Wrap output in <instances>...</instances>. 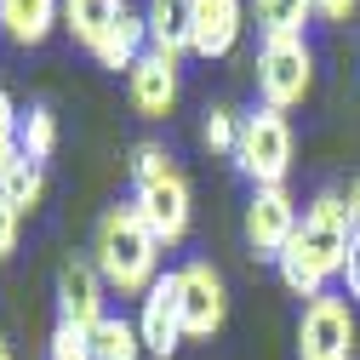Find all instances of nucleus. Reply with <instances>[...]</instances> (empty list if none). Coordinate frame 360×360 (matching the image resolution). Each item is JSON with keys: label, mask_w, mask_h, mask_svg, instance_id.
I'll use <instances>...</instances> for the list:
<instances>
[{"label": "nucleus", "mask_w": 360, "mask_h": 360, "mask_svg": "<svg viewBox=\"0 0 360 360\" xmlns=\"http://www.w3.org/2000/svg\"><path fill=\"white\" fill-rule=\"evenodd\" d=\"M246 6L240 0H189V52L195 58H229L240 46Z\"/></svg>", "instance_id": "nucleus-10"}, {"label": "nucleus", "mask_w": 360, "mask_h": 360, "mask_svg": "<svg viewBox=\"0 0 360 360\" xmlns=\"http://www.w3.org/2000/svg\"><path fill=\"white\" fill-rule=\"evenodd\" d=\"M297 246L321 263V275L338 281L349 269V252H354V223H349V200L338 189H321L309 206H303V223H297Z\"/></svg>", "instance_id": "nucleus-5"}, {"label": "nucleus", "mask_w": 360, "mask_h": 360, "mask_svg": "<svg viewBox=\"0 0 360 360\" xmlns=\"http://www.w3.org/2000/svg\"><path fill=\"white\" fill-rule=\"evenodd\" d=\"M314 86V52L303 34H269L257 46V98L263 109H297Z\"/></svg>", "instance_id": "nucleus-3"}, {"label": "nucleus", "mask_w": 360, "mask_h": 360, "mask_svg": "<svg viewBox=\"0 0 360 360\" xmlns=\"http://www.w3.org/2000/svg\"><path fill=\"white\" fill-rule=\"evenodd\" d=\"M126 98H131V109L143 120H166L177 109V63L160 58V52H143L131 63V75H126Z\"/></svg>", "instance_id": "nucleus-12"}, {"label": "nucleus", "mask_w": 360, "mask_h": 360, "mask_svg": "<svg viewBox=\"0 0 360 360\" xmlns=\"http://www.w3.org/2000/svg\"><path fill=\"white\" fill-rule=\"evenodd\" d=\"M200 143H206L212 155H235V143H240V115H235V109H206Z\"/></svg>", "instance_id": "nucleus-21"}, {"label": "nucleus", "mask_w": 360, "mask_h": 360, "mask_svg": "<svg viewBox=\"0 0 360 360\" xmlns=\"http://www.w3.org/2000/svg\"><path fill=\"white\" fill-rule=\"evenodd\" d=\"M52 149H58V115H52L46 103H29L23 120H18V155L34 160V166H46Z\"/></svg>", "instance_id": "nucleus-18"}, {"label": "nucleus", "mask_w": 360, "mask_h": 360, "mask_svg": "<svg viewBox=\"0 0 360 360\" xmlns=\"http://www.w3.org/2000/svg\"><path fill=\"white\" fill-rule=\"evenodd\" d=\"M92 360H143V338L138 321H120V314H103L92 326Z\"/></svg>", "instance_id": "nucleus-19"}, {"label": "nucleus", "mask_w": 360, "mask_h": 360, "mask_svg": "<svg viewBox=\"0 0 360 360\" xmlns=\"http://www.w3.org/2000/svg\"><path fill=\"white\" fill-rule=\"evenodd\" d=\"M46 360H92V332H86V326H69V321H58Z\"/></svg>", "instance_id": "nucleus-22"}, {"label": "nucleus", "mask_w": 360, "mask_h": 360, "mask_svg": "<svg viewBox=\"0 0 360 360\" xmlns=\"http://www.w3.org/2000/svg\"><path fill=\"white\" fill-rule=\"evenodd\" d=\"M131 206L149 223V235L160 246H177L189 235V217H195V195H189V177L172 166V155L160 143H138L131 149Z\"/></svg>", "instance_id": "nucleus-2"}, {"label": "nucleus", "mask_w": 360, "mask_h": 360, "mask_svg": "<svg viewBox=\"0 0 360 360\" xmlns=\"http://www.w3.org/2000/svg\"><path fill=\"white\" fill-rule=\"evenodd\" d=\"M149 52V23L138 18V12H120L109 29H103V40H98V46H92V58H98V69H126L131 75V63H138Z\"/></svg>", "instance_id": "nucleus-14"}, {"label": "nucleus", "mask_w": 360, "mask_h": 360, "mask_svg": "<svg viewBox=\"0 0 360 360\" xmlns=\"http://www.w3.org/2000/svg\"><path fill=\"white\" fill-rule=\"evenodd\" d=\"M138 338H143V354H160V360H172V354H177V343H184V303H177V269H172V275H160V281L143 292Z\"/></svg>", "instance_id": "nucleus-11"}, {"label": "nucleus", "mask_w": 360, "mask_h": 360, "mask_svg": "<svg viewBox=\"0 0 360 360\" xmlns=\"http://www.w3.org/2000/svg\"><path fill=\"white\" fill-rule=\"evenodd\" d=\"M297 200L286 195V184H269V189H252V200H246V246L257 252V257H269L275 263L281 252H286V240L297 235Z\"/></svg>", "instance_id": "nucleus-8"}, {"label": "nucleus", "mask_w": 360, "mask_h": 360, "mask_svg": "<svg viewBox=\"0 0 360 360\" xmlns=\"http://www.w3.org/2000/svg\"><path fill=\"white\" fill-rule=\"evenodd\" d=\"M143 23H149V52H160L172 63L189 52V0H149Z\"/></svg>", "instance_id": "nucleus-15"}, {"label": "nucleus", "mask_w": 360, "mask_h": 360, "mask_svg": "<svg viewBox=\"0 0 360 360\" xmlns=\"http://www.w3.org/2000/svg\"><path fill=\"white\" fill-rule=\"evenodd\" d=\"M0 360H12V343H6V332H0Z\"/></svg>", "instance_id": "nucleus-29"}, {"label": "nucleus", "mask_w": 360, "mask_h": 360, "mask_svg": "<svg viewBox=\"0 0 360 360\" xmlns=\"http://www.w3.org/2000/svg\"><path fill=\"white\" fill-rule=\"evenodd\" d=\"M343 281H349V297L360 303V240H354V252H349V269H343Z\"/></svg>", "instance_id": "nucleus-26"}, {"label": "nucleus", "mask_w": 360, "mask_h": 360, "mask_svg": "<svg viewBox=\"0 0 360 360\" xmlns=\"http://www.w3.org/2000/svg\"><path fill=\"white\" fill-rule=\"evenodd\" d=\"M18 120H23V109L12 103V92H6V86H0V131H6V138H18Z\"/></svg>", "instance_id": "nucleus-25"}, {"label": "nucleus", "mask_w": 360, "mask_h": 360, "mask_svg": "<svg viewBox=\"0 0 360 360\" xmlns=\"http://www.w3.org/2000/svg\"><path fill=\"white\" fill-rule=\"evenodd\" d=\"M354 6H360V0H314V18H326V23H349Z\"/></svg>", "instance_id": "nucleus-24"}, {"label": "nucleus", "mask_w": 360, "mask_h": 360, "mask_svg": "<svg viewBox=\"0 0 360 360\" xmlns=\"http://www.w3.org/2000/svg\"><path fill=\"white\" fill-rule=\"evenodd\" d=\"M0 200H6L18 217H23V212H34L40 200H46V166H34V160H23V155H18V160L6 166V177H0Z\"/></svg>", "instance_id": "nucleus-17"}, {"label": "nucleus", "mask_w": 360, "mask_h": 360, "mask_svg": "<svg viewBox=\"0 0 360 360\" xmlns=\"http://www.w3.org/2000/svg\"><path fill=\"white\" fill-rule=\"evenodd\" d=\"M235 166L252 177V189H269V184H286L292 172V120L281 109H252L240 115V143H235Z\"/></svg>", "instance_id": "nucleus-4"}, {"label": "nucleus", "mask_w": 360, "mask_h": 360, "mask_svg": "<svg viewBox=\"0 0 360 360\" xmlns=\"http://www.w3.org/2000/svg\"><path fill=\"white\" fill-rule=\"evenodd\" d=\"M0 29L12 46H46L63 29V0H0Z\"/></svg>", "instance_id": "nucleus-13"}, {"label": "nucleus", "mask_w": 360, "mask_h": 360, "mask_svg": "<svg viewBox=\"0 0 360 360\" xmlns=\"http://www.w3.org/2000/svg\"><path fill=\"white\" fill-rule=\"evenodd\" d=\"M92 263L109 281V292H120V297H143L160 281V240L149 235V223L138 217V206H109L98 217Z\"/></svg>", "instance_id": "nucleus-1"}, {"label": "nucleus", "mask_w": 360, "mask_h": 360, "mask_svg": "<svg viewBox=\"0 0 360 360\" xmlns=\"http://www.w3.org/2000/svg\"><path fill=\"white\" fill-rule=\"evenodd\" d=\"M354 309L349 297L338 292H321V297H309L303 314H297V360H354Z\"/></svg>", "instance_id": "nucleus-6"}, {"label": "nucleus", "mask_w": 360, "mask_h": 360, "mask_svg": "<svg viewBox=\"0 0 360 360\" xmlns=\"http://www.w3.org/2000/svg\"><path fill=\"white\" fill-rule=\"evenodd\" d=\"M18 229H23V217H18L6 200H0V263H6V257L18 252Z\"/></svg>", "instance_id": "nucleus-23"}, {"label": "nucleus", "mask_w": 360, "mask_h": 360, "mask_svg": "<svg viewBox=\"0 0 360 360\" xmlns=\"http://www.w3.org/2000/svg\"><path fill=\"white\" fill-rule=\"evenodd\" d=\"M103 314H109V281L98 275L92 257H69V263L58 269V321L92 332Z\"/></svg>", "instance_id": "nucleus-9"}, {"label": "nucleus", "mask_w": 360, "mask_h": 360, "mask_svg": "<svg viewBox=\"0 0 360 360\" xmlns=\"http://www.w3.org/2000/svg\"><path fill=\"white\" fill-rule=\"evenodd\" d=\"M12 160H18V138H6V131H0V177H6Z\"/></svg>", "instance_id": "nucleus-28"}, {"label": "nucleus", "mask_w": 360, "mask_h": 360, "mask_svg": "<svg viewBox=\"0 0 360 360\" xmlns=\"http://www.w3.org/2000/svg\"><path fill=\"white\" fill-rule=\"evenodd\" d=\"M120 12H126V0H63V29H69L75 46L92 52L98 40H103V29H109Z\"/></svg>", "instance_id": "nucleus-16"}, {"label": "nucleus", "mask_w": 360, "mask_h": 360, "mask_svg": "<svg viewBox=\"0 0 360 360\" xmlns=\"http://www.w3.org/2000/svg\"><path fill=\"white\" fill-rule=\"evenodd\" d=\"M343 200H349V223H354V240H360V177L349 184V195H343Z\"/></svg>", "instance_id": "nucleus-27"}, {"label": "nucleus", "mask_w": 360, "mask_h": 360, "mask_svg": "<svg viewBox=\"0 0 360 360\" xmlns=\"http://www.w3.org/2000/svg\"><path fill=\"white\" fill-rule=\"evenodd\" d=\"M252 18L263 29V40L269 34H303L314 18V0H252Z\"/></svg>", "instance_id": "nucleus-20"}, {"label": "nucleus", "mask_w": 360, "mask_h": 360, "mask_svg": "<svg viewBox=\"0 0 360 360\" xmlns=\"http://www.w3.org/2000/svg\"><path fill=\"white\" fill-rule=\"evenodd\" d=\"M177 303H184V338H195V343L217 338L223 321H229V286L206 257L177 269Z\"/></svg>", "instance_id": "nucleus-7"}]
</instances>
